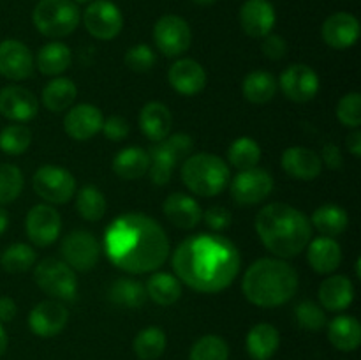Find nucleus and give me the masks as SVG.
Listing matches in <instances>:
<instances>
[{"label":"nucleus","mask_w":361,"mask_h":360,"mask_svg":"<svg viewBox=\"0 0 361 360\" xmlns=\"http://www.w3.org/2000/svg\"><path fill=\"white\" fill-rule=\"evenodd\" d=\"M180 282L200 293L229 288L242 265V256L229 239L215 233H197L180 242L171 258Z\"/></svg>","instance_id":"1"},{"label":"nucleus","mask_w":361,"mask_h":360,"mask_svg":"<svg viewBox=\"0 0 361 360\" xmlns=\"http://www.w3.org/2000/svg\"><path fill=\"white\" fill-rule=\"evenodd\" d=\"M104 251L109 261L127 274H148L164 265L169 240L164 228L140 212L122 214L106 228Z\"/></svg>","instance_id":"2"},{"label":"nucleus","mask_w":361,"mask_h":360,"mask_svg":"<svg viewBox=\"0 0 361 360\" xmlns=\"http://www.w3.org/2000/svg\"><path fill=\"white\" fill-rule=\"evenodd\" d=\"M256 232L263 246L279 258H295L312 240L309 217L288 203H270L256 215Z\"/></svg>","instance_id":"3"},{"label":"nucleus","mask_w":361,"mask_h":360,"mask_svg":"<svg viewBox=\"0 0 361 360\" xmlns=\"http://www.w3.org/2000/svg\"><path fill=\"white\" fill-rule=\"evenodd\" d=\"M298 272L279 258L256 260L242 279V292L257 307H279L288 304L298 289Z\"/></svg>","instance_id":"4"},{"label":"nucleus","mask_w":361,"mask_h":360,"mask_svg":"<svg viewBox=\"0 0 361 360\" xmlns=\"http://www.w3.org/2000/svg\"><path fill=\"white\" fill-rule=\"evenodd\" d=\"M180 176L190 193L212 198L221 194L228 187L231 180V169L219 155L200 152L185 159L180 169Z\"/></svg>","instance_id":"5"},{"label":"nucleus","mask_w":361,"mask_h":360,"mask_svg":"<svg viewBox=\"0 0 361 360\" xmlns=\"http://www.w3.org/2000/svg\"><path fill=\"white\" fill-rule=\"evenodd\" d=\"M34 27L51 39L73 34L80 25V9L73 0H39L32 13Z\"/></svg>","instance_id":"6"},{"label":"nucleus","mask_w":361,"mask_h":360,"mask_svg":"<svg viewBox=\"0 0 361 360\" xmlns=\"http://www.w3.org/2000/svg\"><path fill=\"white\" fill-rule=\"evenodd\" d=\"M192 147L194 140L187 133L171 134L162 141L152 145L147 150L148 157H150L148 175H150L152 182L155 186H166L171 180L176 162L189 157Z\"/></svg>","instance_id":"7"},{"label":"nucleus","mask_w":361,"mask_h":360,"mask_svg":"<svg viewBox=\"0 0 361 360\" xmlns=\"http://www.w3.org/2000/svg\"><path fill=\"white\" fill-rule=\"evenodd\" d=\"M35 284L53 300H74L78 293L76 272L66 261L46 258L34 270Z\"/></svg>","instance_id":"8"},{"label":"nucleus","mask_w":361,"mask_h":360,"mask_svg":"<svg viewBox=\"0 0 361 360\" xmlns=\"http://www.w3.org/2000/svg\"><path fill=\"white\" fill-rule=\"evenodd\" d=\"M32 186L39 198L49 205L67 203L76 194V179L73 173L56 164H44L34 173Z\"/></svg>","instance_id":"9"},{"label":"nucleus","mask_w":361,"mask_h":360,"mask_svg":"<svg viewBox=\"0 0 361 360\" xmlns=\"http://www.w3.org/2000/svg\"><path fill=\"white\" fill-rule=\"evenodd\" d=\"M154 41L164 56H180L192 44V30L182 16L164 14L154 25Z\"/></svg>","instance_id":"10"},{"label":"nucleus","mask_w":361,"mask_h":360,"mask_svg":"<svg viewBox=\"0 0 361 360\" xmlns=\"http://www.w3.org/2000/svg\"><path fill=\"white\" fill-rule=\"evenodd\" d=\"M85 28L99 41H111L122 32L123 16L111 0H94L83 13Z\"/></svg>","instance_id":"11"},{"label":"nucleus","mask_w":361,"mask_h":360,"mask_svg":"<svg viewBox=\"0 0 361 360\" xmlns=\"http://www.w3.org/2000/svg\"><path fill=\"white\" fill-rule=\"evenodd\" d=\"M60 253L74 272H88L97 265L101 246L90 232L74 229L62 240Z\"/></svg>","instance_id":"12"},{"label":"nucleus","mask_w":361,"mask_h":360,"mask_svg":"<svg viewBox=\"0 0 361 360\" xmlns=\"http://www.w3.org/2000/svg\"><path fill=\"white\" fill-rule=\"evenodd\" d=\"M231 182V198L238 205H257L274 191V176L263 168L242 169Z\"/></svg>","instance_id":"13"},{"label":"nucleus","mask_w":361,"mask_h":360,"mask_svg":"<svg viewBox=\"0 0 361 360\" xmlns=\"http://www.w3.org/2000/svg\"><path fill=\"white\" fill-rule=\"evenodd\" d=\"M25 229L30 242L37 247H48L55 242L62 232V217L51 205H35L28 210Z\"/></svg>","instance_id":"14"},{"label":"nucleus","mask_w":361,"mask_h":360,"mask_svg":"<svg viewBox=\"0 0 361 360\" xmlns=\"http://www.w3.org/2000/svg\"><path fill=\"white\" fill-rule=\"evenodd\" d=\"M281 90L288 99L295 102H309L319 92V76L316 71L305 64H293L281 74Z\"/></svg>","instance_id":"15"},{"label":"nucleus","mask_w":361,"mask_h":360,"mask_svg":"<svg viewBox=\"0 0 361 360\" xmlns=\"http://www.w3.org/2000/svg\"><path fill=\"white\" fill-rule=\"evenodd\" d=\"M35 59L30 48L18 39L0 41V74L7 80L21 81L34 73Z\"/></svg>","instance_id":"16"},{"label":"nucleus","mask_w":361,"mask_h":360,"mask_svg":"<svg viewBox=\"0 0 361 360\" xmlns=\"http://www.w3.org/2000/svg\"><path fill=\"white\" fill-rule=\"evenodd\" d=\"M69 321V311L59 300L39 302L28 314V327L39 337H55L66 328Z\"/></svg>","instance_id":"17"},{"label":"nucleus","mask_w":361,"mask_h":360,"mask_svg":"<svg viewBox=\"0 0 361 360\" xmlns=\"http://www.w3.org/2000/svg\"><path fill=\"white\" fill-rule=\"evenodd\" d=\"M39 112L34 92L20 85H7L0 90V115L16 124L28 122Z\"/></svg>","instance_id":"18"},{"label":"nucleus","mask_w":361,"mask_h":360,"mask_svg":"<svg viewBox=\"0 0 361 360\" xmlns=\"http://www.w3.org/2000/svg\"><path fill=\"white\" fill-rule=\"evenodd\" d=\"M102 122H104V115L101 109L97 106L83 102V104L71 106L63 119V129L73 140L88 141L95 134L101 133Z\"/></svg>","instance_id":"19"},{"label":"nucleus","mask_w":361,"mask_h":360,"mask_svg":"<svg viewBox=\"0 0 361 360\" xmlns=\"http://www.w3.org/2000/svg\"><path fill=\"white\" fill-rule=\"evenodd\" d=\"M277 21L275 7L270 0H245L240 9V25L243 32L254 39L271 34Z\"/></svg>","instance_id":"20"},{"label":"nucleus","mask_w":361,"mask_h":360,"mask_svg":"<svg viewBox=\"0 0 361 360\" xmlns=\"http://www.w3.org/2000/svg\"><path fill=\"white\" fill-rule=\"evenodd\" d=\"M323 41L334 49H348L360 39V21L351 13H335L324 20Z\"/></svg>","instance_id":"21"},{"label":"nucleus","mask_w":361,"mask_h":360,"mask_svg":"<svg viewBox=\"0 0 361 360\" xmlns=\"http://www.w3.org/2000/svg\"><path fill=\"white\" fill-rule=\"evenodd\" d=\"M168 80L173 90L190 97V95H196L204 90V87H207V71L196 60L180 59L169 67Z\"/></svg>","instance_id":"22"},{"label":"nucleus","mask_w":361,"mask_h":360,"mask_svg":"<svg viewBox=\"0 0 361 360\" xmlns=\"http://www.w3.org/2000/svg\"><path fill=\"white\" fill-rule=\"evenodd\" d=\"M281 164L289 176L296 180H305V182L317 179L323 172L319 154L307 147L286 148L281 157Z\"/></svg>","instance_id":"23"},{"label":"nucleus","mask_w":361,"mask_h":360,"mask_svg":"<svg viewBox=\"0 0 361 360\" xmlns=\"http://www.w3.org/2000/svg\"><path fill=\"white\" fill-rule=\"evenodd\" d=\"M162 212L173 226L192 229L203 219V210L192 196L185 193H171L162 203Z\"/></svg>","instance_id":"24"},{"label":"nucleus","mask_w":361,"mask_h":360,"mask_svg":"<svg viewBox=\"0 0 361 360\" xmlns=\"http://www.w3.org/2000/svg\"><path fill=\"white\" fill-rule=\"evenodd\" d=\"M307 260L317 274H331L342 263L341 244L330 236H319L310 240L307 246Z\"/></svg>","instance_id":"25"},{"label":"nucleus","mask_w":361,"mask_h":360,"mask_svg":"<svg viewBox=\"0 0 361 360\" xmlns=\"http://www.w3.org/2000/svg\"><path fill=\"white\" fill-rule=\"evenodd\" d=\"M140 127L145 136L157 143L169 136L173 127L171 112L166 104L157 101L147 102L140 112Z\"/></svg>","instance_id":"26"},{"label":"nucleus","mask_w":361,"mask_h":360,"mask_svg":"<svg viewBox=\"0 0 361 360\" xmlns=\"http://www.w3.org/2000/svg\"><path fill=\"white\" fill-rule=\"evenodd\" d=\"M355 300V284L345 275H330L319 286V302L326 311H344Z\"/></svg>","instance_id":"27"},{"label":"nucleus","mask_w":361,"mask_h":360,"mask_svg":"<svg viewBox=\"0 0 361 360\" xmlns=\"http://www.w3.org/2000/svg\"><path fill=\"white\" fill-rule=\"evenodd\" d=\"M281 346V334L270 323H257L249 330L245 339L247 353L254 360H270Z\"/></svg>","instance_id":"28"},{"label":"nucleus","mask_w":361,"mask_h":360,"mask_svg":"<svg viewBox=\"0 0 361 360\" xmlns=\"http://www.w3.org/2000/svg\"><path fill=\"white\" fill-rule=\"evenodd\" d=\"M113 172L123 180H136L141 179L148 173L150 168V157H148V152L145 148L136 147H126L123 150H120L115 155L111 162Z\"/></svg>","instance_id":"29"},{"label":"nucleus","mask_w":361,"mask_h":360,"mask_svg":"<svg viewBox=\"0 0 361 360\" xmlns=\"http://www.w3.org/2000/svg\"><path fill=\"white\" fill-rule=\"evenodd\" d=\"M328 339L341 352H355L361 344V325L355 316L341 314L328 323Z\"/></svg>","instance_id":"30"},{"label":"nucleus","mask_w":361,"mask_h":360,"mask_svg":"<svg viewBox=\"0 0 361 360\" xmlns=\"http://www.w3.org/2000/svg\"><path fill=\"white\" fill-rule=\"evenodd\" d=\"M73 64V52L60 41H51L37 52V69L46 76H59Z\"/></svg>","instance_id":"31"},{"label":"nucleus","mask_w":361,"mask_h":360,"mask_svg":"<svg viewBox=\"0 0 361 360\" xmlns=\"http://www.w3.org/2000/svg\"><path fill=\"white\" fill-rule=\"evenodd\" d=\"M147 296H150L157 306H173L182 296V282L176 275L168 272H155L147 281Z\"/></svg>","instance_id":"32"},{"label":"nucleus","mask_w":361,"mask_h":360,"mask_svg":"<svg viewBox=\"0 0 361 360\" xmlns=\"http://www.w3.org/2000/svg\"><path fill=\"white\" fill-rule=\"evenodd\" d=\"M310 224L317 229L323 236H334L342 235L349 224V215L341 205L326 203L323 207L316 208L310 219Z\"/></svg>","instance_id":"33"},{"label":"nucleus","mask_w":361,"mask_h":360,"mask_svg":"<svg viewBox=\"0 0 361 360\" xmlns=\"http://www.w3.org/2000/svg\"><path fill=\"white\" fill-rule=\"evenodd\" d=\"M277 78L268 71H252L243 78L242 92L247 101L254 104H264L277 94Z\"/></svg>","instance_id":"34"},{"label":"nucleus","mask_w":361,"mask_h":360,"mask_svg":"<svg viewBox=\"0 0 361 360\" xmlns=\"http://www.w3.org/2000/svg\"><path fill=\"white\" fill-rule=\"evenodd\" d=\"M78 87L69 78H55L42 88V104L53 113L66 112L76 101Z\"/></svg>","instance_id":"35"},{"label":"nucleus","mask_w":361,"mask_h":360,"mask_svg":"<svg viewBox=\"0 0 361 360\" xmlns=\"http://www.w3.org/2000/svg\"><path fill=\"white\" fill-rule=\"evenodd\" d=\"M168 346L166 332L159 327H147L134 337L133 349L140 360H157Z\"/></svg>","instance_id":"36"},{"label":"nucleus","mask_w":361,"mask_h":360,"mask_svg":"<svg viewBox=\"0 0 361 360\" xmlns=\"http://www.w3.org/2000/svg\"><path fill=\"white\" fill-rule=\"evenodd\" d=\"M108 296L115 306L126 307V309H137L147 302V289L140 281L116 279L109 288Z\"/></svg>","instance_id":"37"},{"label":"nucleus","mask_w":361,"mask_h":360,"mask_svg":"<svg viewBox=\"0 0 361 360\" xmlns=\"http://www.w3.org/2000/svg\"><path fill=\"white\" fill-rule=\"evenodd\" d=\"M228 161L229 164L235 166L236 169H249L256 168L261 161V147L256 140L249 136H242L233 141L228 148Z\"/></svg>","instance_id":"38"},{"label":"nucleus","mask_w":361,"mask_h":360,"mask_svg":"<svg viewBox=\"0 0 361 360\" xmlns=\"http://www.w3.org/2000/svg\"><path fill=\"white\" fill-rule=\"evenodd\" d=\"M106 207H108V203H106L104 194L99 187L85 186L76 194V210L85 221H101L106 214Z\"/></svg>","instance_id":"39"},{"label":"nucleus","mask_w":361,"mask_h":360,"mask_svg":"<svg viewBox=\"0 0 361 360\" xmlns=\"http://www.w3.org/2000/svg\"><path fill=\"white\" fill-rule=\"evenodd\" d=\"M35 260H37V254H35L34 247L28 244L16 242L4 249L2 256H0V265L9 274H23L34 267Z\"/></svg>","instance_id":"40"},{"label":"nucleus","mask_w":361,"mask_h":360,"mask_svg":"<svg viewBox=\"0 0 361 360\" xmlns=\"http://www.w3.org/2000/svg\"><path fill=\"white\" fill-rule=\"evenodd\" d=\"M32 143V131L25 124H9L0 131V150L7 155H21Z\"/></svg>","instance_id":"41"},{"label":"nucleus","mask_w":361,"mask_h":360,"mask_svg":"<svg viewBox=\"0 0 361 360\" xmlns=\"http://www.w3.org/2000/svg\"><path fill=\"white\" fill-rule=\"evenodd\" d=\"M229 346L221 335L208 334L197 339L189 353V360H228Z\"/></svg>","instance_id":"42"},{"label":"nucleus","mask_w":361,"mask_h":360,"mask_svg":"<svg viewBox=\"0 0 361 360\" xmlns=\"http://www.w3.org/2000/svg\"><path fill=\"white\" fill-rule=\"evenodd\" d=\"M25 186L23 173L14 164H0V205L13 203Z\"/></svg>","instance_id":"43"},{"label":"nucleus","mask_w":361,"mask_h":360,"mask_svg":"<svg viewBox=\"0 0 361 360\" xmlns=\"http://www.w3.org/2000/svg\"><path fill=\"white\" fill-rule=\"evenodd\" d=\"M296 321L302 328L310 332H317L321 328L326 327V314L324 311L317 306L312 300H305V302H300L295 309Z\"/></svg>","instance_id":"44"},{"label":"nucleus","mask_w":361,"mask_h":360,"mask_svg":"<svg viewBox=\"0 0 361 360\" xmlns=\"http://www.w3.org/2000/svg\"><path fill=\"white\" fill-rule=\"evenodd\" d=\"M123 62L133 73H148V71L154 69L157 56L148 44H136L127 49Z\"/></svg>","instance_id":"45"},{"label":"nucleus","mask_w":361,"mask_h":360,"mask_svg":"<svg viewBox=\"0 0 361 360\" xmlns=\"http://www.w3.org/2000/svg\"><path fill=\"white\" fill-rule=\"evenodd\" d=\"M337 116L345 127L358 129L361 126V95L358 92H349L338 101Z\"/></svg>","instance_id":"46"},{"label":"nucleus","mask_w":361,"mask_h":360,"mask_svg":"<svg viewBox=\"0 0 361 360\" xmlns=\"http://www.w3.org/2000/svg\"><path fill=\"white\" fill-rule=\"evenodd\" d=\"M101 131L104 133V136L108 138V140L122 141L129 136L130 126L129 122H127V119H123V116L111 115L108 116V119H104Z\"/></svg>","instance_id":"47"},{"label":"nucleus","mask_w":361,"mask_h":360,"mask_svg":"<svg viewBox=\"0 0 361 360\" xmlns=\"http://www.w3.org/2000/svg\"><path fill=\"white\" fill-rule=\"evenodd\" d=\"M261 52L270 60H281L288 53V42H286L282 35L268 34L264 35L263 42H261Z\"/></svg>","instance_id":"48"},{"label":"nucleus","mask_w":361,"mask_h":360,"mask_svg":"<svg viewBox=\"0 0 361 360\" xmlns=\"http://www.w3.org/2000/svg\"><path fill=\"white\" fill-rule=\"evenodd\" d=\"M203 219L208 228H212L214 232H222V229L229 228L233 217L231 212L226 207H210L203 214Z\"/></svg>","instance_id":"49"},{"label":"nucleus","mask_w":361,"mask_h":360,"mask_svg":"<svg viewBox=\"0 0 361 360\" xmlns=\"http://www.w3.org/2000/svg\"><path fill=\"white\" fill-rule=\"evenodd\" d=\"M321 162L326 164V168L330 169H341L344 164V155H342L341 148L335 143H326L321 150Z\"/></svg>","instance_id":"50"},{"label":"nucleus","mask_w":361,"mask_h":360,"mask_svg":"<svg viewBox=\"0 0 361 360\" xmlns=\"http://www.w3.org/2000/svg\"><path fill=\"white\" fill-rule=\"evenodd\" d=\"M18 307L11 296H0V323H9L16 318Z\"/></svg>","instance_id":"51"},{"label":"nucleus","mask_w":361,"mask_h":360,"mask_svg":"<svg viewBox=\"0 0 361 360\" xmlns=\"http://www.w3.org/2000/svg\"><path fill=\"white\" fill-rule=\"evenodd\" d=\"M345 147H348V152H351V155L355 157H361V131L355 129L345 140Z\"/></svg>","instance_id":"52"},{"label":"nucleus","mask_w":361,"mask_h":360,"mask_svg":"<svg viewBox=\"0 0 361 360\" xmlns=\"http://www.w3.org/2000/svg\"><path fill=\"white\" fill-rule=\"evenodd\" d=\"M7 224H9V214H7L6 208H2V205H0V236L6 233Z\"/></svg>","instance_id":"53"},{"label":"nucleus","mask_w":361,"mask_h":360,"mask_svg":"<svg viewBox=\"0 0 361 360\" xmlns=\"http://www.w3.org/2000/svg\"><path fill=\"white\" fill-rule=\"evenodd\" d=\"M7 342H9V339H7V332H6V328H4V325L0 323V356L6 353Z\"/></svg>","instance_id":"54"},{"label":"nucleus","mask_w":361,"mask_h":360,"mask_svg":"<svg viewBox=\"0 0 361 360\" xmlns=\"http://www.w3.org/2000/svg\"><path fill=\"white\" fill-rule=\"evenodd\" d=\"M196 4H200V6H212V4H215L217 0H194Z\"/></svg>","instance_id":"55"},{"label":"nucleus","mask_w":361,"mask_h":360,"mask_svg":"<svg viewBox=\"0 0 361 360\" xmlns=\"http://www.w3.org/2000/svg\"><path fill=\"white\" fill-rule=\"evenodd\" d=\"M356 277H361V258L356 260Z\"/></svg>","instance_id":"56"},{"label":"nucleus","mask_w":361,"mask_h":360,"mask_svg":"<svg viewBox=\"0 0 361 360\" xmlns=\"http://www.w3.org/2000/svg\"><path fill=\"white\" fill-rule=\"evenodd\" d=\"M74 4H90L92 0H73Z\"/></svg>","instance_id":"57"}]
</instances>
